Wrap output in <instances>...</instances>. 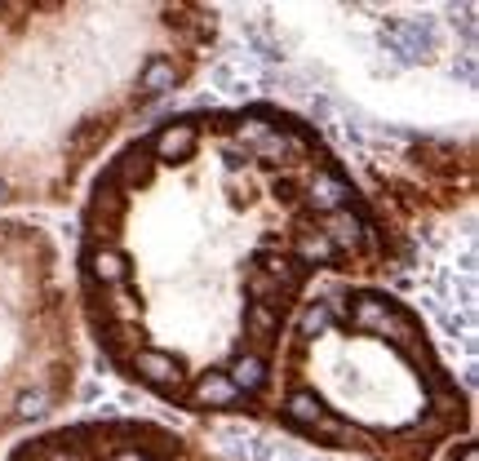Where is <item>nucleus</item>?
Here are the masks:
<instances>
[{
	"mask_svg": "<svg viewBox=\"0 0 479 461\" xmlns=\"http://www.w3.org/2000/svg\"><path fill=\"white\" fill-rule=\"evenodd\" d=\"M404 258L311 116L205 102L142 120L85 178L71 289L111 377L182 417L258 422L311 289L386 280Z\"/></svg>",
	"mask_w": 479,
	"mask_h": 461,
	"instance_id": "nucleus-1",
	"label": "nucleus"
},
{
	"mask_svg": "<svg viewBox=\"0 0 479 461\" xmlns=\"http://www.w3.org/2000/svg\"><path fill=\"white\" fill-rule=\"evenodd\" d=\"M209 5L0 0V213L67 209L107 151L218 54Z\"/></svg>",
	"mask_w": 479,
	"mask_h": 461,
	"instance_id": "nucleus-2",
	"label": "nucleus"
},
{
	"mask_svg": "<svg viewBox=\"0 0 479 461\" xmlns=\"http://www.w3.org/2000/svg\"><path fill=\"white\" fill-rule=\"evenodd\" d=\"M258 422L346 461H444L475 439V399L413 302L324 280L275 346Z\"/></svg>",
	"mask_w": 479,
	"mask_h": 461,
	"instance_id": "nucleus-3",
	"label": "nucleus"
},
{
	"mask_svg": "<svg viewBox=\"0 0 479 461\" xmlns=\"http://www.w3.org/2000/svg\"><path fill=\"white\" fill-rule=\"evenodd\" d=\"M85 373L67 253L27 213H0V453L63 417Z\"/></svg>",
	"mask_w": 479,
	"mask_h": 461,
	"instance_id": "nucleus-4",
	"label": "nucleus"
},
{
	"mask_svg": "<svg viewBox=\"0 0 479 461\" xmlns=\"http://www.w3.org/2000/svg\"><path fill=\"white\" fill-rule=\"evenodd\" d=\"M0 461H231L200 430L147 417V413H94L58 417L9 444Z\"/></svg>",
	"mask_w": 479,
	"mask_h": 461,
	"instance_id": "nucleus-5",
	"label": "nucleus"
}]
</instances>
